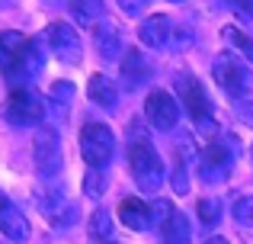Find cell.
<instances>
[{
    "instance_id": "obj_1",
    "label": "cell",
    "mask_w": 253,
    "mask_h": 244,
    "mask_svg": "<svg viewBox=\"0 0 253 244\" xmlns=\"http://www.w3.org/2000/svg\"><path fill=\"white\" fill-rule=\"evenodd\" d=\"M45 51L48 49H45L39 39H29L16 29L0 32V74H3L6 81L36 77L39 71H42Z\"/></svg>"
},
{
    "instance_id": "obj_2",
    "label": "cell",
    "mask_w": 253,
    "mask_h": 244,
    "mask_svg": "<svg viewBox=\"0 0 253 244\" xmlns=\"http://www.w3.org/2000/svg\"><path fill=\"white\" fill-rule=\"evenodd\" d=\"M176 90H179V100H183L189 119L196 122V129L205 132V135H211V132H215V109H211V100H209V94H205V87L189 74V71H179L176 74Z\"/></svg>"
},
{
    "instance_id": "obj_3",
    "label": "cell",
    "mask_w": 253,
    "mask_h": 244,
    "mask_svg": "<svg viewBox=\"0 0 253 244\" xmlns=\"http://www.w3.org/2000/svg\"><path fill=\"white\" fill-rule=\"evenodd\" d=\"M128 167H131V177H135L138 190H144V193L161 190V183H164V161H161V154H157L151 145H144V142L128 145Z\"/></svg>"
},
{
    "instance_id": "obj_4",
    "label": "cell",
    "mask_w": 253,
    "mask_h": 244,
    "mask_svg": "<svg viewBox=\"0 0 253 244\" xmlns=\"http://www.w3.org/2000/svg\"><path fill=\"white\" fill-rule=\"evenodd\" d=\"M116 151V135L106 122H86L81 129V154L93 170H103L112 161Z\"/></svg>"
},
{
    "instance_id": "obj_5",
    "label": "cell",
    "mask_w": 253,
    "mask_h": 244,
    "mask_svg": "<svg viewBox=\"0 0 253 244\" xmlns=\"http://www.w3.org/2000/svg\"><path fill=\"white\" fill-rule=\"evenodd\" d=\"M211 74H215V84L234 100H244L250 94V71L234 51H221L211 64Z\"/></svg>"
},
{
    "instance_id": "obj_6",
    "label": "cell",
    "mask_w": 253,
    "mask_h": 244,
    "mask_svg": "<svg viewBox=\"0 0 253 244\" xmlns=\"http://www.w3.org/2000/svg\"><path fill=\"white\" fill-rule=\"evenodd\" d=\"M3 119L10 125H39L45 119V100L32 87H13L3 103Z\"/></svg>"
},
{
    "instance_id": "obj_7",
    "label": "cell",
    "mask_w": 253,
    "mask_h": 244,
    "mask_svg": "<svg viewBox=\"0 0 253 244\" xmlns=\"http://www.w3.org/2000/svg\"><path fill=\"white\" fill-rule=\"evenodd\" d=\"M234 170V151L224 142H209L205 151L199 154V177L205 183H221Z\"/></svg>"
},
{
    "instance_id": "obj_8",
    "label": "cell",
    "mask_w": 253,
    "mask_h": 244,
    "mask_svg": "<svg viewBox=\"0 0 253 244\" xmlns=\"http://www.w3.org/2000/svg\"><path fill=\"white\" fill-rule=\"evenodd\" d=\"M39 212L55 228H68L77 219V206L68 199V193L61 187H42L39 190Z\"/></svg>"
},
{
    "instance_id": "obj_9",
    "label": "cell",
    "mask_w": 253,
    "mask_h": 244,
    "mask_svg": "<svg viewBox=\"0 0 253 244\" xmlns=\"http://www.w3.org/2000/svg\"><path fill=\"white\" fill-rule=\"evenodd\" d=\"M64 167V157H61V138H58L55 129H39L36 135V170L42 177H58Z\"/></svg>"
},
{
    "instance_id": "obj_10",
    "label": "cell",
    "mask_w": 253,
    "mask_h": 244,
    "mask_svg": "<svg viewBox=\"0 0 253 244\" xmlns=\"http://www.w3.org/2000/svg\"><path fill=\"white\" fill-rule=\"evenodd\" d=\"M45 49L64 64L81 61V39H77L74 26H68V23H51L45 29Z\"/></svg>"
},
{
    "instance_id": "obj_11",
    "label": "cell",
    "mask_w": 253,
    "mask_h": 244,
    "mask_svg": "<svg viewBox=\"0 0 253 244\" xmlns=\"http://www.w3.org/2000/svg\"><path fill=\"white\" fill-rule=\"evenodd\" d=\"M144 116L157 132H170L179 119V103L173 100L167 90H151L144 100Z\"/></svg>"
},
{
    "instance_id": "obj_12",
    "label": "cell",
    "mask_w": 253,
    "mask_h": 244,
    "mask_svg": "<svg viewBox=\"0 0 253 244\" xmlns=\"http://www.w3.org/2000/svg\"><path fill=\"white\" fill-rule=\"evenodd\" d=\"M151 74H154V71H151V61L144 58V51L135 49V45H128L125 55H122V84L128 90H138L151 81Z\"/></svg>"
},
{
    "instance_id": "obj_13",
    "label": "cell",
    "mask_w": 253,
    "mask_h": 244,
    "mask_svg": "<svg viewBox=\"0 0 253 244\" xmlns=\"http://www.w3.org/2000/svg\"><path fill=\"white\" fill-rule=\"evenodd\" d=\"M173 23L170 16H164V13H154V16H148L141 23V29H138V39H141L148 49H173Z\"/></svg>"
},
{
    "instance_id": "obj_14",
    "label": "cell",
    "mask_w": 253,
    "mask_h": 244,
    "mask_svg": "<svg viewBox=\"0 0 253 244\" xmlns=\"http://www.w3.org/2000/svg\"><path fill=\"white\" fill-rule=\"evenodd\" d=\"M0 232L16 244L29 238V222H26V215L19 212V209L13 206V199H6L3 193H0Z\"/></svg>"
},
{
    "instance_id": "obj_15",
    "label": "cell",
    "mask_w": 253,
    "mask_h": 244,
    "mask_svg": "<svg viewBox=\"0 0 253 244\" xmlns=\"http://www.w3.org/2000/svg\"><path fill=\"white\" fill-rule=\"evenodd\" d=\"M93 39H96V51L106 58V61H116V58L125 55V39L109 19H103V23L93 26Z\"/></svg>"
},
{
    "instance_id": "obj_16",
    "label": "cell",
    "mask_w": 253,
    "mask_h": 244,
    "mask_svg": "<svg viewBox=\"0 0 253 244\" xmlns=\"http://www.w3.org/2000/svg\"><path fill=\"white\" fill-rule=\"evenodd\" d=\"M119 219H122V225H128L131 232H148V228H154L151 206L141 202V199H135V196H128V199L119 202Z\"/></svg>"
},
{
    "instance_id": "obj_17",
    "label": "cell",
    "mask_w": 253,
    "mask_h": 244,
    "mask_svg": "<svg viewBox=\"0 0 253 244\" xmlns=\"http://www.w3.org/2000/svg\"><path fill=\"white\" fill-rule=\"evenodd\" d=\"M86 97H90L96 106H103L106 113H112V109L119 106V87L106 74H93L90 77V84H86Z\"/></svg>"
},
{
    "instance_id": "obj_18",
    "label": "cell",
    "mask_w": 253,
    "mask_h": 244,
    "mask_svg": "<svg viewBox=\"0 0 253 244\" xmlns=\"http://www.w3.org/2000/svg\"><path fill=\"white\" fill-rule=\"evenodd\" d=\"M68 10H71V16L77 19V26L103 23V0H71Z\"/></svg>"
},
{
    "instance_id": "obj_19",
    "label": "cell",
    "mask_w": 253,
    "mask_h": 244,
    "mask_svg": "<svg viewBox=\"0 0 253 244\" xmlns=\"http://www.w3.org/2000/svg\"><path fill=\"white\" fill-rule=\"evenodd\" d=\"M161 235H164V244H189V241H192L189 222H186V215H179V212L161 228Z\"/></svg>"
},
{
    "instance_id": "obj_20",
    "label": "cell",
    "mask_w": 253,
    "mask_h": 244,
    "mask_svg": "<svg viewBox=\"0 0 253 244\" xmlns=\"http://www.w3.org/2000/svg\"><path fill=\"white\" fill-rule=\"evenodd\" d=\"M86 232H90L93 241H106L112 235V215L106 212V209H96V212L90 215V225H86Z\"/></svg>"
},
{
    "instance_id": "obj_21",
    "label": "cell",
    "mask_w": 253,
    "mask_h": 244,
    "mask_svg": "<svg viewBox=\"0 0 253 244\" xmlns=\"http://www.w3.org/2000/svg\"><path fill=\"white\" fill-rule=\"evenodd\" d=\"M221 39H224L228 45H234V49L241 51V55L253 58V39H250V36H244V32L237 29V26H224V29H221Z\"/></svg>"
},
{
    "instance_id": "obj_22",
    "label": "cell",
    "mask_w": 253,
    "mask_h": 244,
    "mask_svg": "<svg viewBox=\"0 0 253 244\" xmlns=\"http://www.w3.org/2000/svg\"><path fill=\"white\" fill-rule=\"evenodd\" d=\"M51 106H58V113H68V106H71V97H74V84H68V81H58V84H51Z\"/></svg>"
},
{
    "instance_id": "obj_23",
    "label": "cell",
    "mask_w": 253,
    "mask_h": 244,
    "mask_svg": "<svg viewBox=\"0 0 253 244\" xmlns=\"http://www.w3.org/2000/svg\"><path fill=\"white\" fill-rule=\"evenodd\" d=\"M103 193H106V174L90 167V174L84 177V196L86 199H103Z\"/></svg>"
},
{
    "instance_id": "obj_24",
    "label": "cell",
    "mask_w": 253,
    "mask_h": 244,
    "mask_svg": "<svg viewBox=\"0 0 253 244\" xmlns=\"http://www.w3.org/2000/svg\"><path fill=\"white\" fill-rule=\"evenodd\" d=\"M173 190L176 193H189V170H186V157L176 154V161H173V177H170Z\"/></svg>"
},
{
    "instance_id": "obj_25",
    "label": "cell",
    "mask_w": 253,
    "mask_h": 244,
    "mask_svg": "<svg viewBox=\"0 0 253 244\" xmlns=\"http://www.w3.org/2000/svg\"><path fill=\"white\" fill-rule=\"evenodd\" d=\"M173 215H176V209H173L170 199H154V206H151V219H154L157 228H164V225L173 219Z\"/></svg>"
},
{
    "instance_id": "obj_26",
    "label": "cell",
    "mask_w": 253,
    "mask_h": 244,
    "mask_svg": "<svg viewBox=\"0 0 253 244\" xmlns=\"http://www.w3.org/2000/svg\"><path fill=\"white\" fill-rule=\"evenodd\" d=\"M234 219H237V225L253 228V196H241L234 202Z\"/></svg>"
},
{
    "instance_id": "obj_27",
    "label": "cell",
    "mask_w": 253,
    "mask_h": 244,
    "mask_svg": "<svg viewBox=\"0 0 253 244\" xmlns=\"http://www.w3.org/2000/svg\"><path fill=\"white\" fill-rule=\"evenodd\" d=\"M199 219H202L205 225H218V219H221V202L218 199H199Z\"/></svg>"
},
{
    "instance_id": "obj_28",
    "label": "cell",
    "mask_w": 253,
    "mask_h": 244,
    "mask_svg": "<svg viewBox=\"0 0 253 244\" xmlns=\"http://www.w3.org/2000/svg\"><path fill=\"white\" fill-rule=\"evenodd\" d=\"M228 3L234 6L237 16H244V19H250V23H253V0H228Z\"/></svg>"
},
{
    "instance_id": "obj_29",
    "label": "cell",
    "mask_w": 253,
    "mask_h": 244,
    "mask_svg": "<svg viewBox=\"0 0 253 244\" xmlns=\"http://www.w3.org/2000/svg\"><path fill=\"white\" fill-rule=\"evenodd\" d=\"M119 6H122V13H128V16H138V13H144L148 0H119Z\"/></svg>"
},
{
    "instance_id": "obj_30",
    "label": "cell",
    "mask_w": 253,
    "mask_h": 244,
    "mask_svg": "<svg viewBox=\"0 0 253 244\" xmlns=\"http://www.w3.org/2000/svg\"><path fill=\"white\" fill-rule=\"evenodd\" d=\"M244 119H247L253 125V106H244Z\"/></svg>"
},
{
    "instance_id": "obj_31",
    "label": "cell",
    "mask_w": 253,
    "mask_h": 244,
    "mask_svg": "<svg viewBox=\"0 0 253 244\" xmlns=\"http://www.w3.org/2000/svg\"><path fill=\"white\" fill-rule=\"evenodd\" d=\"M205 244H231V241H228V238H209Z\"/></svg>"
},
{
    "instance_id": "obj_32",
    "label": "cell",
    "mask_w": 253,
    "mask_h": 244,
    "mask_svg": "<svg viewBox=\"0 0 253 244\" xmlns=\"http://www.w3.org/2000/svg\"><path fill=\"white\" fill-rule=\"evenodd\" d=\"M173 3H179V0H173Z\"/></svg>"
}]
</instances>
